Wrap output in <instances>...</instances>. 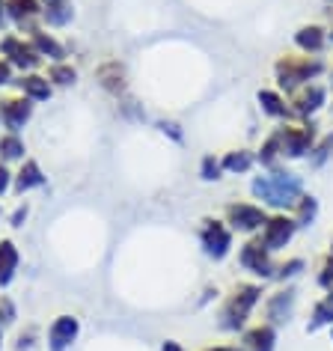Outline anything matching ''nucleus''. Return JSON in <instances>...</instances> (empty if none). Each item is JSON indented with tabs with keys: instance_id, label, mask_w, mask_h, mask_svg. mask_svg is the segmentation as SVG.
I'll return each instance as SVG.
<instances>
[{
	"instance_id": "nucleus-42",
	"label": "nucleus",
	"mask_w": 333,
	"mask_h": 351,
	"mask_svg": "<svg viewBox=\"0 0 333 351\" xmlns=\"http://www.w3.org/2000/svg\"><path fill=\"white\" fill-rule=\"evenodd\" d=\"M161 351H188V348L182 346L179 339H164V342H161Z\"/></svg>"
},
{
	"instance_id": "nucleus-35",
	"label": "nucleus",
	"mask_w": 333,
	"mask_h": 351,
	"mask_svg": "<svg viewBox=\"0 0 333 351\" xmlns=\"http://www.w3.org/2000/svg\"><path fill=\"white\" fill-rule=\"evenodd\" d=\"M158 128H161V134L176 140V143H182V140H185V131H182V125H179L176 119H161V122H158Z\"/></svg>"
},
{
	"instance_id": "nucleus-14",
	"label": "nucleus",
	"mask_w": 333,
	"mask_h": 351,
	"mask_svg": "<svg viewBox=\"0 0 333 351\" xmlns=\"http://www.w3.org/2000/svg\"><path fill=\"white\" fill-rule=\"evenodd\" d=\"M256 108H259L262 117L268 122H274V125L295 119L292 101H288V95H283L277 86H262V90H256Z\"/></svg>"
},
{
	"instance_id": "nucleus-5",
	"label": "nucleus",
	"mask_w": 333,
	"mask_h": 351,
	"mask_svg": "<svg viewBox=\"0 0 333 351\" xmlns=\"http://www.w3.org/2000/svg\"><path fill=\"white\" fill-rule=\"evenodd\" d=\"M235 239H238V235L230 230V223H226L221 215H208L197 226L199 250H203V256L208 262H214V265H221V262H226L235 253Z\"/></svg>"
},
{
	"instance_id": "nucleus-51",
	"label": "nucleus",
	"mask_w": 333,
	"mask_h": 351,
	"mask_svg": "<svg viewBox=\"0 0 333 351\" xmlns=\"http://www.w3.org/2000/svg\"><path fill=\"white\" fill-rule=\"evenodd\" d=\"M330 292H333V289H330Z\"/></svg>"
},
{
	"instance_id": "nucleus-44",
	"label": "nucleus",
	"mask_w": 333,
	"mask_h": 351,
	"mask_svg": "<svg viewBox=\"0 0 333 351\" xmlns=\"http://www.w3.org/2000/svg\"><path fill=\"white\" fill-rule=\"evenodd\" d=\"M328 12H330V21H328V33H330V45H333V10L328 6Z\"/></svg>"
},
{
	"instance_id": "nucleus-37",
	"label": "nucleus",
	"mask_w": 333,
	"mask_h": 351,
	"mask_svg": "<svg viewBox=\"0 0 333 351\" xmlns=\"http://www.w3.org/2000/svg\"><path fill=\"white\" fill-rule=\"evenodd\" d=\"M12 173L15 170H10V164L0 161V197H6L12 191Z\"/></svg>"
},
{
	"instance_id": "nucleus-39",
	"label": "nucleus",
	"mask_w": 333,
	"mask_h": 351,
	"mask_svg": "<svg viewBox=\"0 0 333 351\" xmlns=\"http://www.w3.org/2000/svg\"><path fill=\"white\" fill-rule=\"evenodd\" d=\"M221 289H217V286H206L203 289V298H199V304L197 306H206V304H212V301H221Z\"/></svg>"
},
{
	"instance_id": "nucleus-29",
	"label": "nucleus",
	"mask_w": 333,
	"mask_h": 351,
	"mask_svg": "<svg viewBox=\"0 0 333 351\" xmlns=\"http://www.w3.org/2000/svg\"><path fill=\"white\" fill-rule=\"evenodd\" d=\"M256 167L259 170H274V167H283V155H280V143H277V134L268 131L262 137V143L256 146Z\"/></svg>"
},
{
	"instance_id": "nucleus-34",
	"label": "nucleus",
	"mask_w": 333,
	"mask_h": 351,
	"mask_svg": "<svg viewBox=\"0 0 333 351\" xmlns=\"http://www.w3.org/2000/svg\"><path fill=\"white\" fill-rule=\"evenodd\" d=\"M15 322H18V306H15V301L10 295H0V324L10 328Z\"/></svg>"
},
{
	"instance_id": "nucleus-21",
	"label": "nucleus",
	"mask_w": 333,
	"mask_h": 351,
	"mask_svg": "<svg viewBox=\"0 0 333 351\" xmlns=\"http://www.w3.org/2000/svg\"><path fill=\"white\" fill-rule=\"evenodd\" d=\"M221 164L226 176H253V170H259L256 149H247V146H235V149L221 152Z\"/></svg>"
},
{
	"instance_id": "nucleus-7",
	"label": "nucleus",
	"mask_w": 333,
	"mask_h": 351,
	"mask_svg": "<svg viewBox=\"0 0 333 351\" xmlns=\"http://www.w3.org/2000/svg\"><path fill=\"white\" fill-rule=\"evenodd\" d=\"M238 268L247 274V280L256 283H274V271H277V253H271L265 244L256 239H241L238 244Z\"/></svg>"
},
{
	"instance_id": "nucleus-27",
	"label": "nucleus",
	"mask_w": 333,
	"mask_h": 351,
	"mask_svg": "<svg viewBox=\"0 0 333 351\" xmlns=\"http://www.w3.org/2000/svg\"><path fill=\"white\" fill-rule=\"evenodd\" d=\"M310 265H306L304 256H283L277 259V271H274V286H286V283H297Z\"/></svg>"
},
{
	"instance_id": "nucleus-33",
	"label": "nucleus",
	"mask_w": 333,
	"mask_h": 351,
	"mask_svg": "<svg viewBox=\"0 0 333 351\" xmlns=\"http://www.w3.org/2000/svg\"><path fill=\"white\" fill-rule=\"evenodd\" d=\"M197 176L206 182V185H214V182L223 179V164H221V155L214 152H206L203 158H199V167H197Z\"/></svg>"
},
{
	"instance_id": "nucleus-10",
	"label": "nucleus",
	"mask_w": 333,
	"mask_h": 351,
	"mask_svg": "<svg viewBox=\"0 0 333 351\" xmlns=\"http://www.w3.org/2000/svg\"><path fill=\"white\" fill-rule=\"evenodd\" d=\"M297 232H301V226L295 223V217L288 212H271L265 226H262V232H259V241L265 244L271 253L280 256V253H286L295 244Z\"/></svg>"
},
{
	"instance_id": "nucleus-2",
	"label": "nucleus",
	"mask_w": 333,
	"mask_h": 351,
	"mask_svg": "<svg viewBox=\"0 0 333 351\" xmlns=\"http://www.w3.org/2000/svg\"><path fill=\"white\" fill-rule=\"evenodd\" d=\"M304 191L306 182L292 164L259 170L256 176H250V199H256L268 212H292V206L301 199Z\"/></svg>"
},
{
	"instance_id": "nucleus-23",
	"label": "nucleus",
	"mask_w": 333,
	"mask_h": 351,
	"mask_svg": "<svg viewBox=\"0 0 333 351\" xmlns=\"http://www.w3.org/2000/svg\"><path fill=\"white\" fill-rule=\"evenodd\" d=\"M39 6H42V24L48 30H63L75 21L72 0H39Z\"/></svg>"
},
{
	"instance_id": "nucleus-24",
	"label": "nucleus",
	"mask_w": 333,
	"mask_h": 351,
	"mask_svg": "<svg viewBox=\"0 0 333 351\" xmlns=\"http://www.w3.org/2000/svg\"><path fill=\"white\" fill-rule=\"evenodd\" d=\"M333 328V292H321L310 306V319H306V333H321Z\"/></svg>"
},
{
	"instance_id": "nucleus-43",
	"label": "nucleus",
	"mask_w": 333,
	"mask_h": 351,
	"mask_svg": "<svg viewBox=\"0 0 333 351\" xmlns=\"http://www.w3.org/2000/svg\"><path fill=\"white\" fill-rule=\"evenodd\" d=\"M6 24H10V19H6V0H0V33L6 30Z\"/></svg>"
},
{
	"instance_id": "nucleus-40",
	"label": "nucleus",
	"mask_w": 333,
	"mask_h": 351,
	"mask_svg": "<svg viewBox=\"0 0 333 351\" xmlns=\"http://www.w3.org/2000/svg\"><path fill=\"white\" fill-rule=\"evenodd\" d=\"M33 339H36V328H27L24 333H18V351H30Z\"/></svg>"
},
{
	"instance_id": "nucleus-49",
	"label": "nucleus",
	"mask_w": 333,
	"mask_h": 351,
	"mask_svg": "<svg viewBox=\"0 0 333 351\" xmlns=\"http://www.w3.org/2000/svg\"><path fill=\"white\" fill-rule=\"evenodd\" d=\"M328 333H330V342H333V328H330V330H328Z\"/></svg>"
},
{
	"instance_id": "nucleus-50",
	"label": "nucleus",
	"mask_w": 333,
	"mask_h": 351,
	"mask_svg": "<svg viewBox=\"0 0 333 351\" xmlns=\"http://www.w3.org/2000/svg\"><path fill=\"white\" fill-rule=\"evenodd\" d=\"M0 217H3V208H0Z\"/></svg>"
},
{
	"instance_id": "nucleus-41",
	"label": "nucleus",
	"mask_w": 333,
	"mask_h": 351,
	"mask_svg": "<svg viewBox=\"0 0 333 351\" xmlns=\"http://www.w3.org/2000/svg\"><path fill=\"white\" fill-rule=\"evenodd\" d=\"M199 351H241V348H238V342H208Z\"/></svg>"
},
{
	"instance_id": "nucleus-36",
	"label": "nucleus",
	"mask_w": 333,
	"mask_h": 351,
	"mask_svg": "<svg viewBox=\"0 0 333 351\" xmlns=\"http://www.w3.org/2000/svg\"><path fill=\"white\" fill-rule=\"evenodd\" d=\"M27 217H30V206H27V203H18V206H15V212L10 215V226L21 230V226L27 223Z\"/></svg>"
},
{
	"instance_id": "nucleus-32",
	"label": "nucleus",
	"mask_w": 333,
	"mask_h": 351,
	"mask_svg": "<svg viewBox=\"0 0 333 351\" xmlns=\"http://www.w3.org/2000/svg\"><path fill=\"white\" fill-rule=\"evenodd\" d=\"M315 286H319V292H330L333 289V239L328 244V250L321 253L319 265H315Z\"/></svg>"
},
{
	"instance_id": "nucleus-26",
	"label": "nucleus",
	"mask_w": 333,
	"mask_h": 351,
	"mask_svg": "<svg viewBox=\"0 0 333 351\" xmlns=\"http://www.w3.org/2000/svg\"><path fill=\"white\" fill-rule=\"evenodd\" d=\"M295 217V223L301 226V230H310V226L319 223V217H321V199L312 194V191H304L301 199L292 206V212H288Z\"/></svg>"
},
{
	"instance_id": "nucleus-48",
	"label": "nucleus",
	"mask_w": 333,
	"mask_h": 351,
	"mask_svg": "<svg viewBox=\"0 0 333 351\" xmlns=\"http://www.w3.org/2000/svg\"><path fill=\"white\" fill-rule=\"evenodd\" d=\"M324 3H328V6H330V10H333V0H324Z\"/></svg>"
},
{
	"instance_id": "nucleus-31",
	"label": "nucleus",
	"mask_w": 333,
	"mask_h": 351,
	"mask_svg": "<svg viewBox=\"0 0 333 351\" xmlns=\"http://www.w3.org/2000/svg\"><path fill=\"white\" fill-rule=\"evenodd\" d=\"M24 158H27V143H24V137L3 131V134H0V161L3 164H21Z\"/></svg>"
},
{
	"instance_id": "nucleus-25",
	"label": "nucleus",
	"mask_w": 333,
	"mask_h": 351,
	"mask_svg": "<svg viewBox=\"0 0 333 351\" xmlns=\"http://www.w3.org/2000/svg\"><path fill=\"white\" fill-rule=\"evenodd\" d=\"M21 268V250L12 239H0V289H10Z\"/></svg>"
},
{
	"instance_id": "nucleus-1",
	"label": "nucleus",
	"mask_w": 333,
	"mask_h": 351,
	"mask_svg": "<svg viewBox=\"0 0 333 351\" xmlns=\"http://www.w3.org/2000/svg\"><path fill=\"white\" fill-rule=\"evenodd\" d=\"M268 295L265 283H256V280H235V283L226 289L217 301V313H214V324L217 330L226 333V337H238V333L253 322V315L262 306Z\"/></svg>"
},
{
	"instance_id": "nucleus-3",
	"label": "nucleus",
	"mask_w": 333,
	"mask_h": 351,
	"mask_svg": "<svg viewBox=\"0 0 333 351\" xmlns=\"http://www.w3.org/2000/svg\"><path fill=\"white\" fill-rule=\"evenodd\" d=\"M328 72H330V63L324 57H310V54H301V51H283L274 60V66H271L274 86L283 95H288V99L297 90H304L306 84L321 81Z\"/></svg>"
},
{
	"instance_id": "nucleus-13",
	"label": "nucleus",
	"mask_w": 333,
	"mask_h": 351,
	"mask_svg": "<svg viewBox=\"0 0 333 351\" xmlns=\"http://www.w3.org/2000/svg\"><path fill=\"white\" fill-rule=\"evenodd\" d=\"M292 42H295V51H301V54L324 57V54H328V48H330L328 24H321V21L301 24V27L292 33Z\"/></svg>"
},
{
	"instance_id": "nucleus-47",
	"label": "nucleus",
	"mask_w": 333,
	"mask_h": 351,
	"mask_svg": "<svg viewBox=\"0 0 333 351\" xmlns=\"http://www.w3.org/2000/svg\"><path fill=\"white\" fill-rule=\"evenodd\" d=\"M328 110H330V117H333V95H330V104H328Z\"/></svg>"
},
{
	"instance_id": "nucleus-28",
	"label": "nucleus",
	"mask_w": 333,
	"mask_h": 351,
	"mask_svg": "<svg viewBox=\"0 0 333 351\" xmlns=\"http://www.w3.org/2000/svg\"><path fill=\"white\" fill-rule=\"evenodd\" d=\"M45 75H48V81L54 84V90H69V86H75V84H77V77H81V72H77V66L72 63V60L48 63Z\"/></svg>"
},
{
	"instance_id": "nucleus-9",
	"label": "nucleus",
	"mask_w": 333,
	"mask_h": 351,
	"mask_svg": "<svg viewBox=\"0 0 333 351\" xmlns=\"http://www.w3.org/2000/svg\"><path fill=\"white\" fill-rule=\"evenodd\" d=\"M0 57L21 75L24 72H39V66L45 63L24 33H3V36H0Z\"/></svg>"
},
{
	"instance_id": "nucleus-15",
	"label": "nucleus",
	"mask_w": 333,
	"mask_h": 351,
	"mask_svg": "<svg viewBox=\"0 0 333 351\" xmlns=\"http://www.w3.org/2000/svg\"><path fill=\"white\" fill-rule=\"evenodd\" d=\"M77 339H81V319L77 315L63 313L48 324V351H72Z\"/></svg>"
},
{
	"instance_id": "nucleus-45",
	"label": "nucleus",
	"mask_w": 333,
	"mask_h": 351,
	"mask_svg": "<svg viewBox=\"0 0 333 351\" xmlns=\"http://www.w3.org/2000/svg\"><path fill=\"white\" fill-rule=\"evenodd\" d=\"M328 86H330V93H333V66H330V72H328Z\"/></svg>"
},
{
	"instance_id": "nucleus-8",
	"label": "nucleus",
	"mask_w": 333,
	"mask_h": 351,
	"mask_svg": "<svg viewBox=\"0 0 333 351\" xmlns=\"http://www.w3.org/2000/svg\"><path fill=\"white\" fill-rule=\"evenodd\" d=\"M301 306V289L297 283H286V286H274L262 301V322L274 324V328H288L297 315Z\"/></svg>"
},
{
	"instance_id": "nucleus-30",
	"label": "nucleus",
	"mask_w": 333,
	"mask_h": 351,
	"mask_svg": "<svg viewBox=\"0 0 333 351\" xmlns=\"http://www.w3.org/2000/svg\"><path fill=\"white\" fill-rule=\"evenodd\" d=\"M333 161V128H328V131H321V137L315 140V146H312V152H310V158H306V167L310 170H324Z\"/></svg>"
},
{
	"instance_id": "nucleus-6",
	"label": "nucleus",
	"mask_w": 333,
	"mask_h": 351,
	"mask_svg": "<svg viewBox=\"0 0 333 351\" xmlns=\"http://www.w3.org/2000/svg\"><path fill=\"white\" fill-rule=\"evenodd\" d=\"M268 215L271 212L265 206H259L256 199H230L221 212V217L230 223V230L238 239H256L268 221Z\"/></svg>"
},
{
	"instance_id": "nucleus-38",
	"label": "nucleus",
	"mask_w": 333,
	"mask_h": 351,
	"mask_svg": "<svg viewBox=\"0 0 333 351\" xmlns=\"http://www.w3.org/2000/svg\"><path fill=\"white\" fill-rule=\"evenodd\" d=\"M12 81H15V69L0 57V86H12Z\"/></svg>"
},
{
	"instance_id": "nucleus-17",
	"label": "nucleus",
	"mask_w": 333,
	"mask_h": 351,
	"mask_svg": "<svg viewBox=\"0 0 333 351\" xmlns=\"http://www.w3.org/2000/svg\"><path fill=\"white\" fill-rule=\"evenodd\" d=\"M6 19L18 33H30L42 24V6L39 0H6Z\"/></svg>"
},
{
	"instance_id": "nucleus-18",
	"label": "nucleus",
	"mask_w": 333,
	"mask_h": 351,
	"mask_svg": "<svg viewBox=\"0 0 333 351\" xmlns=\"http://www.w3.org/2000/svg\"><path fill=\"white\" fill-rule=\"evenodd\" d=\"M24 36L33 42V48L39 51V57L45 60V63H60V60H66V57H69V48L57 39V33H51V30L45 27V24L33 27L30 33H24Z\"/></svg>"
},
{
	"instance_id": "nucleus-46",
	"label": "nucleus",
	"mask_w": 333,
	"mask_h": 351,
	"mask_svg": "<svg viewBox=\"0 0 333 351\" xmlns=\"http://www.w3.org/2000/svg\"><path fill=\"white\" fill-rule=\"evenodd\" d=\"M0 351H3V324H0Z\"/></svg>"
},
{
	"instance_id": "nucleus-16",
	"label": "nucleus",
	"mask_w": 333,
	"mask_h": 351,
	"mask_svg": "<svg viewBox=\"0 0 333 351\" xmlns=\"http://www.w3.org/2000/svg\"><path fill=\"white\" fill-rule=\"evenodd\" d=\"M277 342H280V328L268 322H250L247 328L238 333V348L241 351H277Z\"/></svg>"
},
{
	"instance_id": "nucleus-12",
	"label": "nucleus",
	"mask_w": 333,
	"mask_h": 351,
	"mask_svg": "<svg viewBox=\"0 0 333 351\" xmlns=\"http://www.w3.org/2000/svg\"><path fill=\"white\" fill-rule=\"evenodd\" d=\"M33 113H36V104L30 99H24L21 93L0 95V125H3V131H10V134H21L30 125Z\"/></svg>"
},
{
	"instance_id": "nucleus-4",
	"label": "nucleus",
	"mask_w": 333,
	"mask_h": 351,
	"mask_svg": "<svg viewBox=\"0 0 333 351\" xmlns=\"http://www.w3.org/2000/svg\"><path fill=\"white\" fill-rule=\"evenodd\" d=\"M277 134L280 143V155H283V164H301L310 158L315 140L321 137V128L315 119H292V122H280V125L271 128Z\"/></svg>"
},
{
	"instance_id": "nucleus-11",
	"label": "nucleus",
	"mask_w": 333,
	"mask_h": 351,
	"mask_svg": "<svg viewBox=\"0 0 333 351\" xmlns=\"http://www.w3.org/2000/svg\"><path fill=\"white\" fill-rule=\"evenodd\" d=\"M288 101H292L295 119H319L330 104V86L324 81H312L304 90H297Z\"/></svg>"
},
{
	"instance_id": "nucleus-20",
	"label": "nucleus",
	"mask_w": 333,
	"mask_h": 351,
	"mask_svg": "<svg viewBox=\"0 0 333 351\" xmlns=\"http://www.w3.org/2000/svg\"><path fill=\"white\" fill-rule=\"evenodd\" d=\"M12 86L24 95V99H30L33 104H42L54 95V84H51L48 75H42V72H24V75L15 77Z\"/></svg>"
},
{
	"instance_id": "nucleus-22",
	"label": "nucleus",
	"mask_w": 333,
	"mask_h": 351,
	"mask_svg": "<svg viewBox=\"0 0 333 351\" xmlns=\"http://www.w3.org/2000/svg\"><path fill=\"white\" fill-rule=\"evenodd\" d=\"M95 77H99V86L108 95H125L128 90V72H125V66L119 63V60H108V63H101L99 66V72H95Z\"/></svg>"
},
{
	"instance_id": "nucleus-19",
	"label": "nucleus",
	"mask_w": 333,
	"mask_h": 351,
	"mask_svg": "<svg viewBox=\"0 0 333 351\" xmlns=\"http://www.w3.org/2000/svg\"><path fill=\"white\" fill-rule=\"evenodd\" d=\"M45 185H48V176L39 167V161H33V158H24L18 164V170L12 173V191L18 197H27L30 191H39Z\"/></svg>"
}]
</instances>
